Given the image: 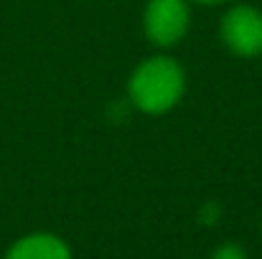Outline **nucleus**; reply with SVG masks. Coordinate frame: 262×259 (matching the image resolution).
Returning a JSON list of instances; mask_svg holds the SVG:
<instances>
[{
	"label": "nucleus",
	"mask_w": 262,
	"mask_h": 259,
	"mask_svg": "<svg viewBox=\"0 0 262 259\" xmlns=\"http://www.w3.org/2000/svg\"><path fill=\"white\" fill-rule=\"evenodd\" d=\"M183 94V69L168 56L143 61L130 77V99L148 114L168 112Z\"/></svg>",
	"instance_id": "nucleus-1"
},
{
	"label": "nucleus",
	"mask_w": 262,
	"mask_h": 259,
	"mask_svg": "<svg viewBox=\"0 0 262 259\" xmlns=\"http://www.w3.org/2000/svg\"><path fill=\"white\" fill-rule=\"evenodd\" d=\"M222 38L224 43L245 59L262 54V13L250 5L232 8L222 20Z\"/></svg>",
	"instance_id": "nucleus-2"
},
{
	"label": "nucleus",
	"mask_w": 262,
	"mask_h": 259,
	"mask_svg": "<svg viewBox=\"0 0 262 259\" xmlns=\"http://www.w3.org/2000/svg\"><path fill=\"white\" fill-rule=\"evenodd\" d=\"M188 28V5L183 0H150L145 8V33L158 46H173Z\"/></svg>",
	"instance_id": "nucleus-3"
},
{
	"label": "nucleus",
	"mask_w": 262,
	"mask_h": 259,
	"mask_svg": "<svg viewBox=\"0 0 262 259\" xmlns=\"http://www.w3.org/2000/svg\"><path fill=\"white\" fill-rule=\"evenodd\" d=\"M5 259H72L69 247L54 234H31L15 242Z\"/></svg>",
	"instance_id": "nucleus-4"
},
{
	"label": "nucleus",
	"mask_w": 262,
	"mask_h": 259,
	"mask_svg": "<svg viewBox=\"0 0 262 259\" xmlns=\"http://www.w3.org/2000/svg\"><path fill=\"white\" fill-rule=\"evenodd\" d=\"M211 259H247V252L239 244H222Z\"/></svg>",
	"instance_id": "nucleus-5"
},
{
	"label": "nucleus",
	"mask_w": 262,
	"mask_h": 259,
	"mask_svg": "<svg viewBox=\"0 0 262 259\" xmlns=\"http://www.w3.org/2000/svg\"><path fill=\"white\" fill-rule=\"evenodd\" d=\"M219 216H222V208H219L216 203H211V206H206V208L201 211V219H204L206 224H214Z\"/></svg>",
	"instance_id": "nucleus-6"
},
{
	"label": "nucleus",
	"mask_w": 262,
	"mask_h": 259,
	"mask_svg": "<svg viewBox=\"0 0 262 259\" xmlns=\"http://www.w3.org/2000/svg\"><path fill=\"white\" fill-rule=\"evenodd\" d=\"M199 3H222V0H199Z\"/></svg>",
	"instance_id": "nucleus-7"
}]
</instances>
